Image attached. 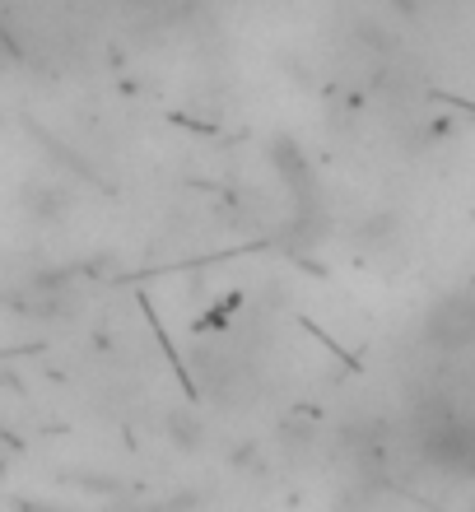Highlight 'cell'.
<instances>
[{"instance_id": "6da1fadb", "label": "cell", "mask_w": 475, "mask_h": 512, "mask_svg": "<svg viewBox=\"0 0 475 512\" xmlns=\"http://www.w3.org/2000/svg\"><path fill=\"white\" fill-rule=\"evenodd\" d=\"M424 345H434L443 354L471 350L475 345V298L471 294H448L438 298L429 317H424Z\"/></svg>"}]
</instances>
